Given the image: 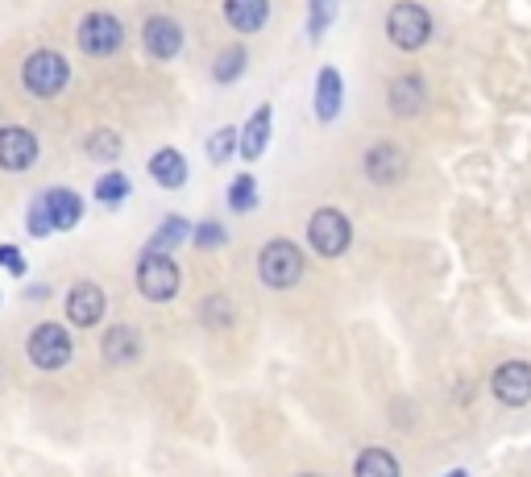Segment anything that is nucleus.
I'll return each mask as SVG.
<instances>
[{"instance_id":"obj_1","label":"nucleus","mask_w":531,"mask_h":477,"mask_svg":"<svg viewBox=\"0 0 531 477\" xmlns=\"http://www.w3.org/2000/svg\"><path fill=\"white\" fill-rule=\"evenodd\" d=\"M71 83V63L59 50H34L30 59L21 63V88L34 100H54Z\"/></svg>"},{"instance_id":"obj_2","label":"nucleus","mask_w":531,"mask_h":477,"mask_svg":"<svg viewBox=\"0 0 531 477\" xmlns=\"http://www.w3.org/2000/svg\"><path fill=\"white\" fill-rule=\"evenodd\" d=\"M258 278L270 291H291L303 278V254L287 237H274L258 249Z\"/></svg>"},{"instance_id":"obj_3","label":"nucleus","mask_w":531,"mask_h":477,"mask_svg":"<svg viewBox=\"0 0 531 477\" xmlns=\"http://www.w3.org/2000/svg\"><path fill=\"white\" fill-rule=\"evenodd\" d=\"M75 42L83 54H92V59H113V54L125 46V25H121V17L104 13V9L83 13L75 25Z\"/></svg>"},{"instance_id":"obj_4","label":"nucleus","mask_w":531,"mask_h":477,"mask_svg":"<svg viewBox=\"0 0 531 477\" xmlns=\"http://www.w3.org/2000/svg\"><path fill=\"white\" fill-rule=\"evenodd\" d=\"M386 38L399 50H419L432 38V13L415 0H399V5L386 9Z\"/></svg>"},{"instance_id":"obj_5","label":"nucleus","mask_w":531,"mask_h":477,"mask_svg":"<svg viewBox=\"0 0 531 477\" xmlns=\"http://www.w3.org/2000/svg\"><path fill=\"white\" fill-rule=\"evenodd\" d=\"M349 241H353V224L345 212H337V208L312 212V220H307V245H312L320 258H341Z\"/></svg>"},{"instance_id":"obj_6","label":"nucleus","mask_w":531,"mask_h":477,"mask_svg":"<svg viewBox=\"0 0 531 477\" xmlns=\"http://www.w3.org/2000/svg\"><path fill=\"white\" fill-rule=\"evenodd\" d=\"M137 291H142L150 303H166L179 295V266L171 254H142L137 262Z\"/></svg>"},{"instance_id":"obj_7","label":"nucleus","mask_w":531,"mask_h":477,"mask_svg":"<svg viewBox=\"0 0 531 477\" xmlns=\"http://www.w3.org/2000/svg\"><path fill=\"white\" fill-rule=\"evenodd\" d=\"M25 353H30V361L38 370H63L75 357V345H71L63 324H38L30 332V341H25Z\"/></svg>"},{"instance_id":"obj_8","label":"nucleus","mask_w":531,"mask_h":477,"mask_svg":"<svg viewBox=\"0 0 531 477\" xmlns=\"http://www.w3.org/2000/svg\"><path fill=\"white\" fill-rule=\"evenodd\" d=\"M38 137L25 129V125H0V171L9 175H25L38 166Z\"/></svg>"},{"instance_id":"obj_9","label":"nucleus","mask_w":531,"mask_h":477,"mask_svg":"<svg viewBox=\"0 0 531 477\" xmlns=\"http://www.w3.org/2000/svg\"><path fill=\"white\" fill-rule=\"evenodd\" d=\"M142 46H146L150 59L171 63L175 54L183 50V25L175 17H166V13L146 17V25H142Z\"/></svg>"},{"instance_id":"obj_10","label":"nucleus","mask_w":531,"mask_h":477,"mask_svg":"<svg viewBox=\"0 0 531 477\" xmlns=\"http://www.w3.org/2000/svg\"><path fill=\"white\" fill-rule=\"evenodd\" d=\"M490 390H494V399L507 403V407L531 403V366L527 361H502L490 378Z\"/></svg>"},{"instance_id":"obj_11","label":"nucleus","mask_w":531,"mask_h":477,"mask_svg":"<svg viewBox=\"0 0 531 477\" xmlns=\"http://www.w3.org/2000/svg\"><path fill=\"white\" fill-rule=\"evenodd\" d=\"M361 166H366V179L374 187H390V183H399L407 175V154L399 146H390V142H378Z\"/></svg>"},{"instance_id":"obj_12","label":"nucleus","mask_w":531,"mask_h":477,"mask_svg":"<svg viewBox=\"0 0 531 477\" xmlns=\"http://www.w3.org/2000/svg\"><path fill=\"white\" fill-rule=\"evenodd\" d=\"M104 307H108V299L96 283H75L67 295V320L75 328H96L104 320Z\"/></svg>"},{"instance_id":"obj_13","label":"nucleus","mask_w":531,"mask_h":477,"mask_svg":"<svg viewBox=\"0 0 531 477\" xmlns=\"http://www.w3.org/2000/svg\"><path fill=\"white\" fill-rule=\"evenodd\" d=\"M424 100H428V88H424V79H419L415 71L390 79L386 104H390V112H395V117H415V112L424 108Z\"/></svg>"},{"instance_id":"obj_14","label":"nucleus","mask_w":531,"mask_h":477,"mask_svg":"<svg viewBox=\"0 0 531 477\" xmlns=\"http://www.w3.org/2000/svg\"><path fill=\"white\" fill-rule=\"evenodd\" d=\"M341 104H345V79L337 67H320L316 75V117L320 125H332L341 117Z\"/></svg>"},{"instance_id":"obj_15","label":"nucleus","mask_w":531,"mask_h":477,"mask_svg":"<svg viewBox=\"0 0 531 477\" xmlns=\"http://www.w3.org/2000/svg\"><path fill=\"white\" fill-rule=\"evenodd\" d=\"M270 133H274V108L270 104H258L254 117L245 121V133H241V158L245 162H258L270 146Z\"/></svg>"},{"instance_id":"obj_16","label":"nucleus","mask_w":531,"mask_h":477,"mask_svg":"<svg viewBox=\"0 0 531 477\" xmlns=\"http://www.w3.org/2000/svg\"><path fill=\"white\" fill-rule=\"evenodd\" d=\"M42 200H46L50 220H54V229H59V233H71L75 224L83 220V200H79V195H75L71 187H50V191L42 195Z\"/></svg>"},{"instance_id":"obj_17","label":"nucleus","mask_w":531,"mask_h":477,"mask_svg":"<svg viewBox=\"0 0 531 477\" xmlns=\"http://www.w3.org/2000/svg\"><path fill=\"white\" fill-rule=\"evenodd\" d=\"M225 21L237 34H258L270 21V0H225Z\"/></svg>"},{"instance_id":"obj_18","label":"nucleus","mask_w":531,"mask_h":477,"mask_svg":"<svg viewBox=\"0 0 531 477\" xmlns=\"http://www.w3.org/2000/svg\"><path fill=\"white\" fill-rule=\"evenodd\" d=\"M150 179L166 191H179L187 183V158L175 150V146H162L154 158H150Z\"/></svg>"},{"instance_id":"obj_19","label":"nucleus","mask_w":531,"mask_h":477,"mask_svg":"<svg viewBox=\"0 0 531 477\" xmlns=\"http://www.w3.org/2000/svg\"><path fill=\"white\" fill-rule=\"evenodd\" d=\"M142 353V336H137L129 324H117L104 332V357L113 361V366H125V361H137Z\"/></svg>"},{"instance_id":"obj_20","label":"nucleus","mask_w":531,"mask_h":477,"mask_svg":"<svg viewBox=\"0 0 531 477\" xmlns=\"http://www.w3.org/2000/svg\"><path fill=\"white\" fill-rule=\"evenodd\" d=\"M353 477H403V469L390 448H366V453H357V461H353Z\"/></svg>"},{"instance_id":"obj_21","label":"nucleus","mask_w":531,"mask_h":477,"mask_svg":"<svg viewBox=\"0 0 531 477\" xmlns=\"http://www.w3.org/2000/svg\"><path fill=\"white\" fill-rule=\"evenodd\" d=\"M245 63H249V50H245V46L220 50V54H216V63H212V79H216V83H233V79L245 75Z\"/></svg>"},{"instance_id":"obj_22","label":"nucleus","mask_w":531,"mask_h":477,"mask_svg":"<svg viewBox=\"0 0 531 477\" xmlns=\"http://www.w3.org/2000/svg\"><path fill=\"white\" fill-rule=\"evenodd\" d=\"M83 150H88V158H96V162H117L121 158V137L113 129H92L88 137H83Z\"/></svg>"},{"instance_id":"obj_23","label":"nucleus","mask_w":531,"mask_h":477,"mask_svg":"<svg viewBox=\"0 0 531 477\" xmlns=\"http://www.w3.org/2000/svg\"><path fill=\"white\" fill-rule=\"evenodd\" d=\"M129 191H133V183H129V175H121V171H108V175L96 179V200L108 204V208L125 204V200H129Z\"/></svg>"},{"instance_id":"obj_24","label":"nucleus","mask_w":531,"mask_h":477,"mask_svg":"<svg viewBox=\"0 0 531 477\" xmlns=\"http://www.w3.org/2000/svg\"><path fill=\"white\" fill-rule=\"evenodd\" d=\"M332 21H337V0H307V38L320 42Z\"/></svg>"},{"instance_id":"obj_25","label":"nucleus","mask_w":531,"mask_h":477,"mask_svg":"<svg viewBox=\"0 0 531 477\" xmlns=\"http://www.w3.org/2000/svg\"><path fill=\"white\" fill-rule=\"evenodd\" d=\"M187 233H191V229H187V220H183V216H166V220L158 224V233L150 237V245H146V249H150V254H162V249H175L179 241H187Z\"/></svg>"},{"instance_id":"obj_26","label":"nucleus","mask_w":531,"mask_h":477,"mask_svg":"<svg viewBox=\"0 0 531 477\" xmlns=\"http://www.w3.org/2000/svg\"><path fill=\"white\" fill-rule=\"evenodd\" d=\"M229 208L233 212H254L258 208V183H254V175H237L229 183Z\"/></svg>"},{"instance_id":"obj_27","label":"nucleus","mask_w":531,"mask_h":477,"mask_svg":"<svg viewBox=\"0 0 531 477\" xmlns=\"http://www.w3.org/2000/svg\"><path fill=\"white\" fill-rule=\"evenodd\" d=\"M237 146H241V133H237L233 125H225V129H216V133L208 137V158L220 166V162H229V158H233Z\"/></svg>"},{"instance_id":"obj_28","label":"nucleus","mask_w":531,"mask_h":477,"mask_svg":"<svg viewBox=\"0 0 531 477\" xmlns=\"http://www.w3.org/2000/svg\"><path fill=\"white\" fill-rule=\"evenodd\" d=\"M200 316H204L212 328H229V324H233V303H229L225 295H208V299L200 303Z\"/></svg>"},{"instance_id":"obj_29","label":"nucleus","mask_w":531,"mask_h":477,"mask_svg":"<svg viewBox=\"0 0 531 477\" xmlns=\"http://www.w3.org/2000/svg\"><path fill=\"white\" fill-rule=\"evenodd\" d=\"M25 229H30V237H50L54 233V220H50V208H46L42 195L30 204V220H25Z\"/></svg>"},{"instance_id":"obj_30","label":"nucleus","mask_w":531,"mask_h":477,"mask_svg":"<svg viewBox=\"0 0 531 477\" xmlns=\"http://www.w3.org/2000/svg\"><path fill=\"white\" fill-rule=\"evenodd\" d=\"M195 245H200V249H216V245H225V229H220L216 220H204L200 229H195Z\"/></svg>"},{"instance_id":"obj_31","label":"nucleus","mask_w":531,"mask_h":477,"mask_svg":"<svg viewBox=\"0 0 531 477\" xmlns=\"http://www.w3.org/2000/svg\"><path fill=\"white\" fill-rule=\"evenodd\" d=\"M0 266H5L9 274H25V258H21V249L17 245H0Z\"/></svg>"},{"instance_id":"obj_32","label":"nucleus","mask_w":531,"mask_h":477,"mask_svg":"<svg viewBox=\"0 0 531 477\" xmlns=\"http://www.w3.org/2000/svg\"><path fill=\"white\" fill-rule=\"evenodd\" d=\"M444 477H465V469H453V473H444Z\"/></svg>"},{"instance_id":"obj_33","label":"nucleus","mask_w":531,"mask_h":477,"mask_svg":"<svg viewBox=\"0 0 531 477\" xmlns=\"http://www.w3.org/2000/svg\"><path fill=\"white\" fill-rule=\"evenodd\" d=\"M303 477H320V473H303Z\"/></svg>"}]
</instances>
